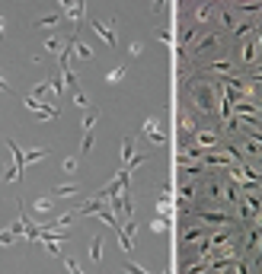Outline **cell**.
<instances>
[{"mask_svg":"<svg viewBox=\"0 0 262 274\" xmlns=\"http://www.w3.org/2000/svg\"><path fill=\"white\" fill-rule=\"evenodd\" d=\"M90 259H93V261H102V236H93V243H90Z\"/></svg>","mask_w":262,"mask_h":274,"instance_id":"cell-18","label":"cell"},{"mask_svg":"<svg viewBox=\"0 0 262 274\" xmlns=\"http://www.w3.org/2000/svg\"><path fill=\"white\" fill-rule=\"evenodd\" d=\"M23 102H26V108H29V112H35L39 118H45V122H54V118H58V108L48 106V102H39V99H32V96H26Z\"/></svg>","mask_w":262,"mask_h":274,"instance_id":"cell-4","label":"cell"},{"mask_svg":"<svg viewBox=\"0 0 262 274\" xmlns=\"http://www.w3.org/2000/svg\"><path fill=\"white\" fill-rule=\"evenodd\" d=\"M125 271H128V274H147V271H144V268H138V265H131V261H128V265H125Z\"/></svg>","mask_w":262,"mask_h":274,"instance_id":"cell-27","label":"cell"},{"mask_svg":"<svg viewBox=\"0 0 262 274\" xmlns=\"http://www.w3.org/2000/svg\"><path fill=\"white\" fill-rule=\"evenodd\" d=\"M54 23H61V16H58V13H48V16H42V19H39L35 26L42 29V26H54Z\"/></svg>","mask_w":262,"mask_h":274,"instance_id":"cell-22","label":"cell"},{"mask_svg":"<svg viewBox=\"0 0 262 274\" xmlns=\"http://www.w3.org/2000/svg\"><path fill=\"white\" fill-rule=\"evenodd\" d=\"M90 26H93V32H96V35L102 38V42H106L109 48H115L118 45V38H115V29H112V26H106L102 23V19H90Z\"/></svg>","mask_w":262,"mask_h":274,"instance_id":"cell-8","label":"cell"},{"mask_svg":"<svg viewBox=\"0 0 262 274\" xmlns=\"http://www.w3.org/2000/svg\"><path fill=\"white\" fill-rule=\"evenodd\" d=\"M214 13H217V7H214V3H201V7L195 10V23H208V19H211Z\"/></svg>","mask_w":262,"mask_h":274,"instance_id":"cell-12","label":"cell"},{"mask_svg":"<svg viewBox=\"0 0 262 274\" xmlns=\"http://www.w3.org/2000/svg\"><path fill=\"white\" fill-rule=\"evenodd\" d=\"M83 10H86V3H61V13L67 16V19H74V23H80Z\"/></svg>","mask_w":262,"mask_h":274,"instance_id":"cell-10","label":"cell"},{"mask_svg":"<svg viewBox=\"0 0 262 274\" xmlns=\"http://www.w3.org/2000/svg\"><path fill=\"white\" fill-rule=\"evenodd\" d=\"M179 131H182V134H189V137H192L195 131H198V124H195L192 112H182V115H179Z\"/></svg>","mask_w":262,"mask_h":274,"instance_id":"cell-11","label":"cell"},{"mask_svg":"<svg viewBox=\"0 0 262 274\" xmlns=\"http://www.w3.org/2000/svg\"><path fill=\"white\" fill-rule=\"evenodd\" d=\"M51 195H54V198H67V195H80V185H74V182H70V185H58V188H54Z\"/></svg>","mask_w":262,"mask_h":274,"instance_id":"cell-16","label":"cell"},{"mask_svg":"<svg viewBox=\"0 0 262 274\" xmlns=\"http://www.w3.org/2000/svg\"><path fill=\"white\" fill-rule=\"evenodd\" d=\"M51 207H54V198H39L35 204H32V211H35V213H48Z\"/></svg>","mask_w":262,"mask_h":274,"instance_id":"cell-21","label":"cell"},{"mask_svg":"<svg viewBox=\"0 0 262 274\" xmlns=\"http://www.w3.org/2000/svg\"><path fill=\"white\" fill-rule=\"evenodd\" d=\"M48 153H51V150H48V147H42V150H29V153H23V160H26V163H39V160H45Z\"/></svg>","mask_w":262,"mask_h":274,"instance_id":"cell-20","label":"cell"},{"mask_svg":"<svg viewBox=\"0 0 262 274\" xmlns=\"http://www.w3.org/2000/svg\"><path fill=\"white\" fill-rule=\"evenodd\" d=\"M64 48H67V45H64L61 38H48V42H45V51H48V54H58V58H61Z\"/></svg>","mask_w":262,"mask_h":274,"instance_id":"cell-19","label":"cell"},{"mask_svg":"<svg viewBox=\"0 0 262 274\" xmlns=\"http://www.w3.org/2000/svg\"><path fill=\"white\" fill-rule=\"evenodd\" d=\"M221 42H224V35H221V32H211V35L198 38V45H195V48H192V51H189V54H192V58H201V54H205V51H211V48H217V45H221Z\"/></svg>","mask_w":262,"mask_h":274,"instance_id":"cell-7","label":"cell"},{"mask_svg":"<svg viewBox=\"0 0 262 274\" xmlns=\"http://www.w3.org/2000/svg\"><path fill=\"white\" fill-rule=\"evenodd\" d=\"M195 220H205L211 227H230L233 217L230 213H217V211H195Z\"/></svg>","mask_w":262,"mask_h":274,"instance_id":"cell-6","label":"cell"},{"mask_svg":"<svg viewBox=\"0 0 262 274\" xmlns=\"http://www.w3.org/2000/svg\"><path fill=\"white\" fill-rule=\"evenodd\" d=\"M0 38H3V16H0Z\"/></svg>","mask_w":262,"mask_h":274,"instance_id":"cell-29","label":"cell"},{"mask_svg":"<svg viewBox=\"0 0 262 274\" xmlns=\"http://www.w3.org/2000/svg\"><path fill=\"white\" fill-rule=\"evenodd\" d=\"M3 172H7V169H3V163H0V175H3Z\"/></svg>","mask_w":262,"mask_h":274,"instance_id":"cell-30","label":"cell"},{"mask_svg":"<svg viewBox=\"0 0 262 274\" xmlns=\"http://www.w3.org/2000/svg\"><path fill=\"white\" fill-rule=\"evenodd\" d=\"M0 92H10V83L3 80V76H0Z\"/></svg>","mask_w":262,"mask_h":274,"instance_id":"cell-28","label":"cell"},{"mask_svg":"<svg viewBox=\"0 0 262 274\" xmlns=\"http://www.w3.org/2000/svg\"><path fill=\"white\" fill-rule=\"evenodd\" d=\"M64 172H67V175L77 172V156H67V160H64Z\"/></svg>","mask_w":262,"mask_h":274,"instance_id":"cell-25","label":"cell"},{"mask_svg":"<svg viewBox=\"0 0 262 274\" xmlns=\"http://www.w3.org/2000/svg\"><path fill=\"white\" fill-rule=\"evenodd\" d=\"M122 76H125V67H112V70L106 74V80H109V83H118Z\"/></svg>","mask_w":262,"mask_h":274,"instance_id":"cell-24","label":"cell"},{"mask_svg":"<svg viewBox=\"0 0 262 274\" xmlns=\"http://www.w3.org/2000/svg\"><path fill=\"white\" fill-rule=\"evenodd\" d=\"M182 239H185V243H201V245L208 243V239H205V229H201V227H189V229L182 233Z\"/></svg>","mask_w":262,"mask_h":274,"instance_id":"cell-13","label":"cell"},{"mask_svg":"<svg viewBox=\"0 0 262 274\" xmlns=\"http://www.w3.org/2000/svg\"><path fill=\"white\" fill-rule=\"evenodd\" d=\"M150 229H154V233H166V229H170V223H166V217H157V220L150 223Z\"/></svg>","mask_w":262,"mask_h":274,"instance_id":"cell-23","label":"cell"},{"mask_svg":"<svg viewBox=\"0 0 262 274\" xmlns=\"http://www.w3.org/2000/svg\"><path fill=\"white\" fill-rule=\"evenodd\" d=\"M70 48H74V54H77V58H83V61H90V58H93V51H90V48L83 45V42H80L77 35L70 38Z\"/></svg>","mask_w":262,"mask_h":274,"instance_id":"cell-14","label":"cell"},{"mask_svg":"<svg viewBox=\"0 0 262 274\" xmlns=\"http://www.w3.org/2000/svg\"><path fill=\"white\" fill-rule=\"evenodd\" d=\"M189 106L198 115H214V108H221V86L195 80L189 83Z\"/></svg>","mask_w":262,"mask_h":274,"instance_id":"cell-1","label":"cell"},{"mask_svg":"<svg viewBox=\"0 0 262 274\" xmlns=\"http://www.w3.org/2000/svg\"><path fill=\"white\" fill-rule=\"evenodd\" d=\"M262 213V195L259 191H243V198L237 201V217L246 223H256Z\"/></svg>","mask_w":262,"mask_h":274,"instance_id":"cell-2","label":"cell"},{"mask_svg":"<svg viewBox=\"0 0 262 274\" xmlns=\"http://www.w3.org/2000/svg\"><path fill=\"white\" fill-rule=\"evenodd\" d=\"M141 134H144L147 140H150V144H157V147H160L163 140H166V137H163V131H160V122H157V118H147V122H144V128H141Z\"/></svg>","mask_w":262,"mask_h":274,"instance_id":"cell-9","label":"cell"},{"mask_svg":"<svg viewBox=\"0 0 262 274\" xmlns=\"http://www.w3.org/2000/svg\"><path fill=\"white\" fill-rule=\"evenodd\" d=\"M96 118H99V108H86V115H83V134H90V131H93Z\"/></svg>","mask_w":262,"mask_h":274,"instance_id":"cell-17","label":"cell"},{"mask_svg":"<svg viewBox=\"0 0 262 274\" xmlns=\"http://www.w3.org/2000/svg\"><path fill=\"white\" fill-rule=\"evenodd\" d=\"M64 265H67V271H70V274H83V268H80L77 261L70 259V255H67V259H64Z\"/></svg>","mask_w":262,"mask_h":274,"instance_id":"cell-26","label":"cell"},{"mask_svg":"<svg viewBox=\"0 0 262 274\" xmlns=\"http://www.w3.org/2000/svg\"><path fill=\"white\" fill-rule=\"evenodd\" d=\"M7 147H10V153H13V166L3 172V182H19V179H23V169H26L23 150H19V144H16L13 137H7Z\"/></svg>","mask_w":262,"mask_h":274,"instance_id":"cell-3","label":"cell"},{"mask_svg":"<svg viewBox=\"0 0 262 274\" xmlns=\"http://www.w3.org/2000/svg\"><path fill=\"white\" fill-rule=\"evenodd\" d=\"M205 70H208V74H221V80H224V76H233L237 61H233V58H217V61H208V64H205Z\"/></svg>","mask_w":262,"mask_h":274,"instance_id":"cell-5","label":"cell"},{"mask_svg":"<svg viewBox=\"0 0 262 274\" xmlns=\"http://www.w3.org/2000/svg\"><path fill=\"white\" fill-rule=\"evenodd\" d=\"M122 160H125V166L134 160V137H125L122 140Z\"/></svg>","mask_w":262,"mask_h":274,"instance_id":"cell-15","label":"cell"}]
</instances>
